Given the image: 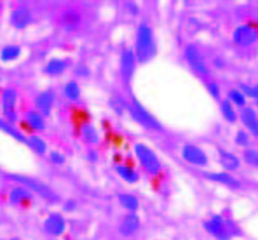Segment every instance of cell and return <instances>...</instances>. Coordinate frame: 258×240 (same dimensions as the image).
I'll return each instance as SVG.
<instances>
[{
	"label": "cell",
	"instance_id": "1",
	"mask_svg": "<svg viewBox=\"0 0 258 240\" xmlns=\"http://www.w3.org/2000/svg\"><path fill=\"white\" fill-rule=\"evenodd\" d=\"M155 39L154 32L149 25H142L136 32V59L140 63H149V61L155 56Z\"/></svg>",
	"mask_w": 258,
	"mask_h": 240
},
{
	"label": "cell",
	"instance_id": "2",
	"mask_svg": "<svg viewBox=\"0 0 258 240\" xmlns=\"http://www.w3.org/2000/svg\"><path fill=\"white\" fill-rule=\"evenodd\" d=\"M204 228H206L208 233H211L218 240H230L232 235L237 233V228L230 221L223 219L222 216H213L211 219H208L204 223Z\"/></svg>",
	"mask_w": 258,
	"mask_h": 240
},
{
	"label": "cell",
	"instance_id": "3",
	"mask_svg": "<svg viewBox=\"0 0 258 240\" xmlns=\"http://www.w3.org/2000/svg\"><path fill=\"white\" fill-rule=\"evenodd\" d=\"M135 153L147 173L157 174L159 171H161V162H159L157 155H155L149 146H145V144H136Z\"/></svg>",
	"mask_w": 258,
	"mask_h": 240
},
{
	"label": "cell",
	"instance_id": "4",
	"mask_svg": "<svg viewBox=\"0 0 258 240\" xmlns=\"http://www.w3.org/2000/svg\"><path fill=\"white\" fill-rule=\"evenodd\" d=\"M7 178H9V180H13V181L21 183V185H25L28 190H33V192H37L40 197H44V199H47V200H58V195H56V193L52 192V190L49 188L47 185H44V183L33 180V178L18 176V174H9Z\"/></svg>",
	"mask_w": 258,
	"mask_h": 240
},
{
	"label": "cell",
	"instance_id": "5",
	"mask_svg": "<svg viewBox=\"0 0 258 240\" xmlns=\"http://www.w3.org/2000/svg\"><path fill=\"white\" fill-rule=\"evenodd\" d=\"M126 108L129 110V113L133 115V119H135L138 124L145 125L147 129H155V131H161V124H159L157 120L154 119V117L150 115L149 112H147L145 108H143L142 105H140L136 100H133V103H129V105H126Z\"/></svg>",
	"mask_w": 258,
	"mask_h": 240
},
{
	"label": "cell",
	"instance_id": "6",
	"mask_svg": "<svg viewBox=\"0 0 258 240\" xmlns=\"http://www.w3.org/2000/svg\"><path fill=\"white\" fill-rule=\"evenodd\" d=\"M185 58H187L188 64H190L192 70L196 71L197 75H201V77H210V68H208L206 61L203 59L201 52L197 51L194 45H188L187 47V51H185Z\"/></svg>",
	"mask_w": 258,
	"mask_h": 240
},
{
	"label": "cell",
	"instance_id": "7",
	"mask_svg": "<svg viewBox=\"0 0 258 240\" xmlns=\"http://www.w3.org/2000/svg\"><path fill=\"white\" fill-rule=\"evenodd\" d=\"M181 157L187 160L192 166H206L208 164V157L201 148L194 146V144H185L183 150H181Z\"/></svg>",
	"mask_w": 258,
	"mask_h": 240
},
{
	"label": "cell",
	"instance_id": "8",
	"mask_svg": "<svg viewBox=\"0 0 258 240\" xmlns=\"http://www.w3.org/2000/svg\"><path fill=\"white\" fill-rule=\"evenodd\" d=\"M14 106H16V91L6 89L2 93V110H4V115L7 117V122H9V124H13V122L16 120Z\"/></svg>",
	"mask_w": 258,
	"mask_h": 240
},
{
	"label": "cell",
	"instance_id": "9",
	"mask_svg": "<svg viewBox=\"0 0 258 240\" xmlns=\"http://www.w3.org/2000/svg\"><path fill=\"white\" fill-rule=\"evenodd\" d=\"M135 66H136V54L133 51H126L120 56V73L126 80H131L133 73H135Z\"/></svg>",
	"mask_w": 258,
	"mask_h": 240
},
{
	"label": "cell",
	"instance_id": "10",
	"mask_svg": "<svg viewBox=\"0 0 258 240\" xmlns=\"http://www.w3.org/2000/svg\"><path fill=\"white\" fill-rule=\"evenodd\" d=\"M256 40V32L249 26H239L234 32V42L242 47H248V45L255 44Z\"/></svg>",
	"mask_w": 258,
	"mask_h": 240
},
{
	"label": "cell",
	"instance_id": "11",
	"mask_svg": "<svg viewBox=\"0 0 258 240\" xmlns=\"http://www.w3.org/2000/svg\"><path fill=\"white\" fill-rule=\"evenodd\" d=\"M11 23L18 30L26 28L32 23V13H30L28 7H18V9H14L13 14H11Z\"/></svg>",
	"mask_w": 258,
	"mask_h": 240
},
{
	"label": "cell",
	"instance_id": "12",
	"mask_svg": "<svg viewBox=\"0 0 258 240\" xmlns=\"http://www.w3.org/2000/svg\"><path fill=\"white\" fill-rule=\"evenodd\" d=\"M64 226H67V223H64V219L59 214H51L44 223L45 231L51 235H61L64 231Z\"/></svg>",
	"mask_w": 258,
	"mask_h": 240
},
{
	"label": "cell",
	"instance_id": "13",
	"mask_svg": "<svg viewBox=\"0 0 258 240\" xmlns=\"http://www.w3.org/2000/svg\"><path fill=\"white\" fill-rule=\"evenodd\" d=\"M204 178L215 183H220V185H225V186H229V188H239V186H241V183H239L236 178L227 173H204Z\"/></svg>",
	"mask_w": 258,
	"mask_h": 240
},
{
	"label": "cell",
	"instance_id": "14",
	"mask_svg": "<svg viewBox=\"0 0 258 240\" xmlns=\"http://www.w3.org/2000/svg\"><path fill=\"white\" fill-rule=\"evenodd\" d=\"M241 120H242V124H244L246 127L249 129V132H251L253 136H258V119H256L255 110L249 108V106L242 108V112H241Z\"/></svg>",
	"mask_w": 258,
	"mask_h": 240
},
{
	"label": "cell",
	"instance_id": "15",
	"mask_svg": "<svg viewBox=\"0 0 258 240\" xmlns=\"http://www.w3.org/2000/svg\"><path fill=\"white\" fill-rule=\"evenodd\" d=\"M140 228V218L136 214H127L126 218L122 219V223H120V233L126 235V237H129V235L136 233Z\"/></svg>",
	"mask_w": 258,
	"mask_h": 240
},
{
	"label": "cell",
	"instance_id": "16",
	"mask_svg": "<svg viewBox=\"0 0 258 240\" xmlns=\"http://www.w3.org/2000/svg\"><path fill=\"white\" fill-rule=\"evenodd\" d=\"M52 103H54V93H51V91L40 93L39 96L35 98L37 110H39V112H42V113H49V112H51Z\"/></svg>",
	"mask_w": 258,
	"mask_h": 240
},
{
	"label": "cell",
	"instance_id": "17",
	"mask_svg": "<svg viewBox=\"0 0 258 240\" xmlns=\"http://www.w3.org/2000/svg\"><path fill=\"white\" fill-rule=\"evenodd\" d=\"M220 164H222L225 171H237L239 166H241V162H239V158L236 155L229 153V151H223V150H220Z\"/></svg>",
	"mask_w": 258,
	"mask_h": 240
},
{
	"label": "cell",
	"instance_id": "18",
	"mask_svg": "<svg viewBox=\"0 0 258 240\" xmlns=\"http://www.w3.org/2000/svg\"><path fill=\"white\" fill-rule=\"evenodd\" d=\"M25 120H26V124H28L30 127L35 129V131H42V129L45 127L44 117H42V113H40V112H28V113H26V117H25Z\"/></svg>",
	"mask_w": 258,
	"mask_h": 240
},
{
	"label": "cell",
	"instance_id": "19",
	"mask_svg": "<svg viewBox=\"0 0 258 240\" xmlns=\"http://www.w3.org/2000/svg\"><path fill=\"white\" fill-rule=\"evenodd\" d=\"M64 68H67V61L64 59H51L47 63V66H45V73L49 75H59L64 71Z\"/></svg>",
	"mask_w": 258,
	"mask_h": 240
},
{
	"label": "cell",
	"instance_id": "20",
	"mask_svg": "<svg viewBox=\"0 0 258 240\" xmlns=\"http://www.w3.org/2000/svg\"><path fill=\"white\" fill-rule=\"evenodd\" d=\"M20 54H21V49L18 47V45H7V47H4L2 51H0V59L9 63V61L16 59Z\"/></svg>",
	"mask_w": 258,
	"mask_h": 240
},
{
	"label": "cell",
	"instance_id": "21",
	"mask_svg": "<svg viewBox=\"0 0 258 240\" xmlns=\"http://www.w3.org/2000/svg\"><path fill=\"white\" fill-rule=\"evenodd\" d=\"M9 199L13 204H25V202H30V193L25 188H14L9 193Z\"/></svg>",
	"mask_w": 258,
	"mask_h": 240
},
{
	"label": "cell",
	"instance_id": "22",
	"mask_svg": "<svg viewBox=\"0 0 258 240\" xmlns=\"http://www.w3.org/2000/svg\"><path fill=\"white\" fill-rule=\"evenodd\" d=\"M0 131L7 132L9 136H13L14 139L21 141V143H26V139H28V138H25V136H23L20 131H16V129H14L13 125L9 124V122H6V120H2V119H0Z\"/></svg>",
	"mask_w": 258,
	"mask_h": 240
},
{
	"label": "cell",
	"instance_id": "23",
	"mask_svg": "<svg viewBox=\"0 0 258 240\" xmlns=\"http://www.w3.org/2000/svg\"><path fill=\"white\" fill-rule=\"evenodd\" d=\"M26 144H28V146L32 148V150L35 151V153H40V155H44L45 150H47L45 143L39 138V136H30V138L26 139Z\"/></svg>",
	"mask_w": 258,
	"mask_h": 240
},
{
	"label": "cell",
	"instance_id": "24",
	"mask_svg": "<svg viewBox=\"0 0 258 240\" xmlns=\"http://www.w3.org/2000/svg\"><path fill=\"white\" fill-rule=\"evenodd\" d=\"M64 96L70 101H77L81 98V87H79L77 82H68L64 86Z\"/></svg>",
	"mask_w": 258,
	"mask_h": 240
},
{
	"label": "cell",
	"instance_id": "25",
	"mask_svg": "<svg viewBox=\"0 0 258 240\" xmlns=\"http://www.w3.org/2000/svg\"><path fill=\"white\" fill-rule=\"evenodd\" d=\"M119 202L122 204V207H126L127 211H136L140 205L138 199H136L135 195H127V193H122V195H119Z\"/></svg>",
	"mask_w": 258,
	"mask_h": 240
},
{
	"label": "cell",
	"instance_id": "26",
	"mask_svg": "<svg viewBox=\"0 0 258 240\" xmlns=\"http://www.w3.org/2000/svg\"><path fill=\"white\" fill-rule=\"evenodd\" d=\"M117 173H119V176L122 178L124 181H127V183H136V181H138V174H136L131 167L119 166V167H117Z\"/></svg>",
	"mask_w": 258,
	"mask_h": 240
},
{
	"label": "cell",
	"instance_id": "27",
	"mask_svg": "<svg viewBox=\"0 0 258 240\" xmlns=\"http://www.w3.org/2000/svg\"><path fill=\"white\" fill-rule=\"evenodd\" d=\"M220 108H222V115L225 117V120H229V122L237 120V113L230 101H222V106H220Z\"/></svg>",
	"mask_w": 258,
	"mask_h": 240
},
{
	"label": "cell",
	"instance_id": "28",
	"mask_svg": "<svg viewBox=\"0 0 258 240\" xmlns=\"http://www.w3.org/2000/svg\"><path fill=\"white\" fill-rule=\"evenodd\" d=\"M82 139L86 141V143H98V139H100V136H98V131L93 127V125H86L84 129H82Z\"/></svg>",
	"mask_w": 258,
	"mask_h": 240
},
{
	"label": "cell",
	"instance_id": "29",
	"mask_svg": "<svg viewBox=\"0 0 258 240\" xmlns=\"http://www.w3.org/2000/svg\"><path fill=\"white\" fill-rule=\"evenodd\" d=\"M229 100L232 105L239 106V108H246V96L241 93V91H237V89L229 91Z\"/></svg>",
	"mask_w": 258,
	"mask_h": 240
},
{
	"label": "cell",
	"instance_id": "30",
	"mask_svg": "<svg viewBox=\"0 0 258 240\" xmlns=\"http://www.w3.org/2000/svg\"><path fill=\"white\" fill-rule=\"evenodd\" d=\"M61 23L67 26H75L77 23H81V16H79L75 11H67V13L63 14L61 18Z\"/></svg>",
	"mask_w": 258,
	"mask_h": 240
},
{
	"label": "cell",
	"instance_id": "31",
	"mask_svg": "<svg viewBox=\"0 0 258 240\" xmlns=\"http://www.w3.org/2000/svg\"><path fill=\"white\" fill-rule=\"evenodd\" d=\"M241 91L244 96H249V98H255L258 100V86H248V84H241Z\"/></svg>",
	"mask_w": 258,
	"mask_h": 240
},
{
	"label": "cell",
	"instance_id": "32",
	"mask_svg": "<svg viewBox=\"0 0 258 240\" xmlns=\"http://www.w3.org/2000/svg\"><path fill=\"white\" fill-rule=\"evenodd\" d=\"M244 160L249 164V166L258 167V151L256 150H251V148H248V150L244 151Z\"/></svg>",
	"mask_w": 258,
	"mask_h": 240
},
{
	"label": "cell",
	"instance_id": "33",
	"mask_svg": "<svg viewBox=\"0 0 258 240\" xmlns=\"http://www.w3.org/2000/svg\"><path fill=\"white\" fill-rule=\"evenodd\" d=\"M236 143L241 144V146H248V144H249V134H248V132H244V131H237Z\"/></svg>",
	"mask_w": 258,
	"mask_h": 240
},
{
	"label": "cell",
	"instance_id": "34",
	"mask_svg": "<svg viewBox=\"0 0 258 240\" xmlns=\"http://www.w3.org/2000/svg\"><path fill=\"white\" fill-rule=\"evenodd\" d=\"M51 162L52 164H63L64 157H63L61 153H58V151H52V153H51Z\"/></svg>",
	"mask_w": 258,
	"mask_h": 240
},
{
	"label": "cell",
	"instance_id": "35",
	"mask_svg": "<svg viewBox=\"0 0 258 240\" xmlns=\"http://www.w3.org/2000/svg\"><path fill=\"white\" fill-rule=\"evenodd\" d=\"M208 91H210V93L213 94V98H216V100H218V96H220V91H218V86H216V84H213V82H210V84H208Z\"/></svg>",
	"mask_w": 258,
	"mask_h": 240
},
{
	"label": "cell",
	"instance_id": "36",
	"mask_svg": "<svg viewBox=\"0 0 258 240\" xmlns=\"http://www.w3.org/2000/svg\"><path fill=\"white\" fill-rule=\"evenodd\" d=\"M64 209H67V211H70V209H74V202H67V205H64Z\"/></svg>",
	"mask_w": 258,
	"mask_h": 240
},
{
	"label": "cell",
	"instance_id": "37",
	"mask_svg": "<svg viewBox=\"0 0 258 240\" xmlns=\"http://www.w3.org/2000/svg\"><path fill=\"white\" fill-rule=\"evenodd\" d=\"M9 240H18V238H9Z\"/></svg>",
	"mask_w": 258,
	"mask_h": 240
},
{
	"label": "cell",
	"instance_id": "38",
	"mask_svg": "<svg viewBox=\"0 0 258 240\" xmlns=\"http://www.w3.org/2000/svg\"><path fill=\"white\" fill-rule=\"evenodd\" d=\"M256 106H258V100H256Z\"/></svg>",
	"mask_w": 258,
	"mask_h": 240
}]
</instances>
